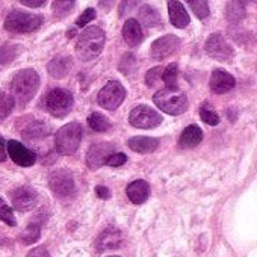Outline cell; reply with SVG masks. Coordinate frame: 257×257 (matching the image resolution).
I'll list each match as a JSON object with an SVG mask.
<instances>
[{
  "label": "cell",
  "instance_id": "4",
  "mask_svg": "<svg viewBox=\"0 0 257 257\" xmlns=\"http://www.w3.org/2000/svg\"><path fill=\"white\" fill-rule=\"evenodd\" d=\"M82 141V125L79 122H68L62 125L56 137H55V146L58 153L70 156L73 155Z\"/></svg>",
  "mask_w": 257,
  "mask_h": 257
},
{
  "label": "cell",
  "instance_id": "5",
  "mask_svg": "<svg viewBox=\"0 0 257 257\" xmlns=\"http://www.w3.org/2000/svg\"><path fill=\"white\" fill-rule=\"evenodd\" d=\"M43 23H44L43 16L29 14V13H23V11H11L7 16L5 29L8 32H14V34H31V32L37 31L38 28H41Z\"/></svg>",
  "mask_w": 257,
  "mask_h": 257
},
{
  "label": "cell",
  "instance_id": "37",
  "mask_svg": "<svg viewBox=\"0 0 257 257\" xmlns=\"http://www.w3.org/2000/svg\"><path fill=\"white\" fill-rule=\"evenodd\" d=\"M95 19V10L94 8H86V11H83V14L77 19V26L79 28H85L86 23H89L91 20Z\"/></svg>",
  "mask_w": 257,
  "mask_h": 257
},
{
  "label": "cell",
  "instance_id": "17",
  "mask_svg": "<svg viewBox=\"0 0 257 257\" xmlns=\"http://www.w3.org/2000/svg\"><path fill=\"white\" fill-rule=\"evenodd\" d=\"M122 38H124L125 44H128L131 47H137L138 44L143 43L144 34H143L141 25L138 20H135V19L125 20V23L122 26Z\"/></svg>",
  "mask_w": 257,
  "mask_h": 257
},
{
  "label": "cell",
  "instance_id": "26",
  "mask_svg": "<svg viewBox=\"0 0 257 257\" xmlns=\"http://www.w3.org/2000/svg\"><path fill=\"white\" fill-rule=\"evenodd\" d=\"M245 4L243 2H230L227 4L225 8V17L228 19V22H240L245 17Z\"/></svg>",
  "mask_w": 257,
  "mask_h": 257
},
{
  "label": "cell",
  "instance_id": "40",
  "mask_svg": "<svg viewBox=\"0 0 257 257\" xmlns=\"http://www.w3.org/2000/svg\"><path fill=\"white\" fill-rule=\"evenodd\" d=\"M95 194H97V197H100L101 200L110 198V191H109L106 186H101V185H98V186L95 188Z\"/></svg>",
  "mask_w": 257,
  "mask_h": 257
},
{
  "label": "cell",
  "instance_id": "2",
  "mask_svg": "<svg viewBox=\"0 0 257 257\" xmlns=\"http://www.w3.org/2000/svg\"><path fill=\"white\" fill-rule=\"evenodd\" d=\"M104 47V32L98 26H88L82 31L76 52L82 61H92L95 59Z\"/></svg>",
  "mask_w": 257,
  "mask_h": 257
},
{
  "label": "cell",
  "instance_id": "25",
  "mask_svg": "<svg viewBox=\"0 0 257 257\" xmlns=\"http://www.w3.org/2000/svg\"><path fill=\"white\" fill-rule=\"evenodd\" d=\"M177 77H179V65L176 62H173L167 68H164L162 80H164L167 89H177Z\"/></svg>",
  "mask_w": 257,
  "mask_h": 257
},
{
  "label": "cell",
  "instance_id": "30",
  "mask_svg": "<svg viewBox=\"0 0 257 257\" xmlns=\"http://www.w3.org/2000/svg\"><path fill=\"white\" fill-rule=\"evenodd\" d=\"M188 5L192 8L194 14L200 19V20H204L209 17V4L206 2V0H189Z\"/></svg>",
  "mask_w": 257,
  "mask_h": 257
},
{
  "label": "cell",
  "instance_id": "34",
  "mask_svg": "<svg viewBox=\"0 0 257 257\" xmlns=\"http://www.w3.org/2000/svg\"><path fill=\"white\" fill-rule=\"evenodd\" d=\"M38 237H40V225H37V224H31V225L20 234V240H22L23 243H26V245L37 242Z\"/></svg>",
  "mask_w": 257,
  "mask_h": 257
},
{
  "label": "cell",
  "instance_id": "42",
  "mask_svg": "<svg viewBox=\"0 0 257 257\" xmlns=\"http://www.w3.org/2000/svg\"><path fill=\"white\" fill-rule=\"evenodd\" d=\"M7 143H5V140L0 137V162H4L5 159H7Z\"/></svg>",
  "mask_w": 257,
  "mask_h": 257
},
{
  "label": "cell",
  "instance_id": "41",
  "mask_svg": "<svg viewBox=\"0 0 257 257\" xmlns=\"http://www.w3.org/2000/svg\"><path fill=\"white\" fill-rule=\"evenodd\" d=\"M20 4L29 8H40L46 4V0H20Z\"/></svg>",
  "mask_w": 257,
  "mask_h": 257
},
{
  "label": "cell",
  "instance_id": "15",
  "mask_svg": "<svg viewBox=\"0 0 257 257\" xmlns=\"http://www.w3.org/2000/svg\"><path fill=\"white\" fill-rule=\"evenodd\" d=\"M122 243V234L116 227H107L106 230H103L97 239V249L100 252L103 251H109V249H116L119 248V245Z\"/></svg>",
  "mask_w": 257,
  "mask_h": 257
},
{
  "label": "cell",
  "instance_id": "16",
  "mask_svg": "<svg viewBox=\"0 0 257 257\" xmlns=\"http://www.w3.org/2000/svg\"><path fill=\"white\" fill-rule=\"evenodd\" d=\"M236 86L234 77L224 70H213L210 76V89L215 94H225Z\"/></svg>",
  "mask_w": 257,
  "mask_h": 257
},
{
  "label": "cell",
  "instance_id": "43",
  "mask_svg": "<svg viewBox=\"0 0 257 257\" xmlns=\"http://www.w3.org/2000/svg\"><path fill=\"white\" fill-rule=\"evenodd\" d=\"M113 257H116V255H113Z\"/></svg>",
  "mask_w": 257,
  "mask_h": 257
},
{
  "label": "cell",
  "instance_id": "35",
  "mask_svg": "<svg viewBox=\"0 0 257 257\" xmlns=\"http://www.w3.org/2000/svg\"><path fill=\"white\" fill-rule=\"evenodd\" d=\"M74 2L73 0H62V2H55L53 8H55V14L58 17H65L67 14H70L74 8Z\"/></svg>",
  "mask_w": 257,
  "mask_h": 257
},
{
  "label": "cell",
  "instance_id": "11",
  "mask_svg": "<svg viewBox=\"0 0 257 257\" xmlns=\"http://www.w3.org/2000/svg\"><path fill=\"white\" fill-rule=\"evenodd\" d=\"M115 150L113 144L109 143H100L91 146V149L86 153V165L91 171L98 170L100 167L106 165L107 159L113 155L112 152Z\"/></svg>",
  "mask_w": 257,
  "mask_h": 257
},
{
  "label": "cell",
  "instance_id": "6",
  "mask_svg": "<svg viewBox=\"0 0 257 257\" xmlns=\"http://www.w3.org/2000/svg\"><path fill=\"white\" fill-rule=\"evenodd\" d=\"M44 104H46V109H47V112L50 115H53L56 118H61V116H65L73 109L74 98H73V94L68 89L55 88V89L47 92Z\"/></svg>",
  "mask_w": 257,
  "mask_h": 257
},
{
  "label": "cell",
  "instance_id": "39",
  "mask_svg": "<svg viewBox=\"0 0 257 257\" xmlns=\"http://www.w3.org/2000/svg\"><path fill=\"white\" fill-rule=\"evenodd\" d=\"M28 257H50V254L46 249V246H37V248L29 251Z\"/></svg>",
  "mask_w": 257,
  "mask_h": 257
},
{
  "label": "cell",
  "instance_id": "19",
  "mask_svg": "<svg viewBox=\"0 0 257 257\" xmlns=\"http://www.w3.org/2000/svg\"><path fill=\"white\" fill-rule=\"evenodd\" d=\"M149 195H150V185L146 180H135L127 186V197L135 204H141L147 201Z\"/></svg>",
  "mask_w": 257,
  "mask_h": 257
},
{
  "label": "cell",
  "instance_id": "20",
  "mask_svg": "<svg viewBox=\"0 0 257 257\" xmlns=\"http://www.w3.org/2000/svg\"><path fill=\"white\" fill-rule=\"evenodd\" d=\"M201 141H203V132H201V128L197 124H191V125H188L185 131L182 132L179 146L182 149H194Z\"/></svg>",
  "mask_w": 257,
  "mask_h": 257
},
{
  "label": "cell",
  "instance_id": "14",
  "mask_svg": "<svg viewBox=\"0 0 257 257\" xmlns=\"http://www.w3.org/2000/svg\"><path fill=\"white\" fill-rule=\"evenodd\" d=\"M180 46V40L176 35H165L159 40H156L152 46V56L156 61H162L173 53L177 52Z\"/></svg>",
  "mask_w": 257,
  "mask_h": 257
},
{
  "label": "cell",
  "instance_id": "24",
  "mask_svg": "<svg viewBox=\"0 0 257 257\" xmlns=\"http://www.w3.org/2000/svg\"><path fill=\"white\" fill-rule=\"evenodd\" d=\"M140 22L146 28H153V26H158L161 23V16H159V13L153 7L144 5L140 10Z\"/></svg>",
  "mask_w": 257,
  "mask_h": 257
},
{
  "label": "cell",
  "instance_id": "23",
  "mask_svg": "<svg viewBox=\"0 0 257 257\" xmlns=\"http://www.w3.org/2000/svg\"><path fill=\"white\" fill-rule=\"evenodd\" d=\"M70 68H71V58L67 56H58L49 64V73L56 79L64 77L70 71Z\"/></svg>",
  "mask_w": 257,
  "mask_h": 257
},
{
  "label": "cell",
  "instance_id": "13",
  "mask_svg": "<svg viewBox=\"0 0 257 257\" xmlns=\"http://www.w3.org/2000/svg\"><path fill=\"white\" fill-rule=\"evenodd\" d=\"M7 152L10 153L11 159L20 167H32L37 162V155L19 141H8Z\"/></svg>",
  "mask_w": 257,
  "mask_h": 257
},
{
  "label": "cell",
  "instance_id": "22",
  "mask_svg": "<svg viewBox=\"0 0 257 257\" xmlns=\"http://www.w3.org/2000/svg\"><path fill=\"white\" fill-rule=\"evenodd\" d=\"M49 134H50V131H49V127L44 122L35 121L31 125H28V128L23 132V138L31 141V143H37V141L46 138Z\"/></svg>",
  "mask_w": 257,
  "mask_h": 257
},
{
  "label": "cell",
  "instance_id": "27",
  "mask_svg": "<svg viewBox=\"0 0 257 257\" xmlns=\"http://www.w3.org/2000/svg\"><path fill=\"white\" fill-rule=\"evenodd\" d=\"M88 122H89V125H91L92 131L100 132V134H101V132H106V131H109V128H110L109 119H107L104 115L98 113V112L91 113L89 118H88Z\"/></svg>",
  "mask_w": 257,
  "mask_h": 257
},
{
  "label": "cell",
  "instance_id": "10",
  "mask_svg": "<svg viewBox=\"0 0 257 257\" xmlns=\"http://www.w3.org/2000/svg\"><path fill=\"white\" fill-rule=\"evenodd\" d=\"M204 47L213 59H218L221 62H228L233 58V49L221 34H212L207 38Z\"/></svg>",
  "mask_w": 257,
  "mask_h": 257
},
{
  "label": "cell",
  "instance_id": "38",
  "mask_svg": "<svg viewBox=\"0 0 257 257\" xmlns=\"http://www.w3.org/2000/svg\"><path fill=\"white\" fill-rule=\"evenodd\" d=\"M125 162H127V156H125L124 153H113V155L107 159L106 165H109V167H121V165H124Z\"/></svg>",
  "mask_w": 257,
  "mask_h": 257
},
{
  "label": "cell",
  "instance_id": "9",
  "mask_svg": "<svg viewBox=\"0 0 257 257\" xmlns=\"http://www.w3.org/2000/svg\"><path fill=\"white\" fill-rule=\"evenodd\" d=\"M49 185L58 197H71L76 191L73 174L67 170L53 171L49 177Z\"/></svg>",
  "mask_w": 257,
  "mask_h": 257
},
{
  "label": "cell",
  "instance_id": "18",
  "mask_svg": "<svg viewBox=\"0 0 257 257\" xmlns=\"http://www.w3.org/2000/svg\"><path fill=\"white\" fill-rule=\"evenodd\" d=\"M168 14H170L171 25L179 28V29L186 28L191 22L189 14L185 10L183 4L177 2V0H171V2H168Z\"/></svg>",
  "mask_w": 257,
  "mask_h": 257
},
{
  "label": "cell",
  "instance_id": "12",
  "mask_svg": "<svg viewBox=\"0 0 257 257\" xmlns=\"http://www.w3.org/2000/svg\"><path fill=\"white\" fill-rule=\"evenodd\" d=\"M11 198H13L14 209L20 212H28L37 206L38 194L31 186H22V188H17L14 192H11Z\"/></svg>",
  "mask_w": 257,
  "mask_h": 257
},
{
  "label": "cell",
  "instance_id": "21",
  "mask_svg": "<svg viewBox=\"0 0 257 257\" xmlns=\"http://www.w3.org/2000/svg\"><path fill=\"white\" fill-rule=\"evenodd\" d=\"M128 147L137 153L147 155V153H153L159 147V140L149 138V137H135L128 140Z\"/></svg>",
  "mask_w": 257,
  "mask_h": 257
},
{
  "label": "cell",
  "instance_id": "33",
  "mask_svg": "<svg viewBox=\"0 0 257 257\" xmlns=\"http://www.w3.org/2000/svg\"><path fill=\"white\" fill-rule=\"evenodd\" d=\"M0 219H2L4 222H7L8 225H11V227L17 225V219L14 216V210L2 198H0Z\"/></svg>",
  "mask_w": 257,
  "mask_h": 257
},
{
  "label": "cell",
  "instance_id": "3",
  "mask_svg": "<svg viewBox=\"0 0 257 257\" xmlns=\"http://www.w3.org/2000/svg\"><path fill=\"white\" fill-rule=\"evenodd\" d=\"M155 104L170 115H180L188 109V97L179 89H161L153 95Z\"/></svg>",
  "mask_w": 257,
  "mask_h": 257
},
{
  "label": "cell",
  "instance_id": "1",
  "mask_svg": "<svg viewBox=\"0 0 257 257\" xmlns=\"http://www.w3.org/2000/svg\"><path fill=\"white\" fill-rule=\"evenodd\" d=\"M40 86V76L34 68H26L19 71L11 82V91H13V98L14 101L20 104L29 103Z\"/></svg>",
  "mask_w": 257,
  "mask_h": 257
},
{
  "label": "cell",
  "instance_id": "8",
  "mask_svg": "<svg viewBox=\"0 0 257 257\" xmlns=\"http://www.w3.org/2000/svg\"><path fill=\"white\" fill-rule=\"evenodd\" d=\"M128 122L135 128H155L162 122V116L153 107L140 104L128 115Z\"/></svg>",
  "mask_w": 257,
  "mask_h": 257
},
{
  "label": "cell",
  "instance_id": "28",
  "mask_svg": "<svg viewBox=\"0 0 257 257\" xmlns=\"http://www.w3.org/2000/svg\"><path fill=\"white\" fill-rule=\"evenodd\" d=\"M200 116L209 125H218L219 124V115H218V112L207 101H204L201 104V107H200Z\"/></svg>",
  "mask_w": 257,
  "mask_h": 257
},
{
  "label": "cell",
  "instance_id": "7",
  "mask_svg": "<svg viewBox=\"0 0 257 257\" xmlns=\"http://www.w3.org/2000/svg\"><path fill=\"white\" fill-rule=\"evenodd\" d=\"M125 98V89L118 80H109L98 92L97 101L106 110H115Z\"/></svg>",
  "mask_w": 257,
  "mask_h": 257
},
{
  "label": "cell",
  "instance_id": "31",
  "mask_svg": "<svg viewBox=\"0 0 257 257\" xmlns=\"http://www.w3.org/2000/svg\"><path fill=\"white\" fill-rule=\"evenodd\" d=\"M118 70L122 73V74H131L132 71L137 70V59L132 53H125L121 61H119V65H118Z\"/></svg>",
  "mask_w": 257,
  "mask_h": 257
},
{
  "label": "cell",
  "instance_id": "29",
  "mask_svg": "<svg viewBox=\"0 0 257 257\" xmlns=\"http://www.w3.org/2000/svg\"><path fill=\"white\" fill-rule=\"evenodd\" d=\"M14 98L13 95L0 91V121H4L7 116H10V113L14 109Z\"/></svg>",
  "mask_w": 257,
  "mask_h": 257
},
{
  "label": "cell",
  "instance_id": "32",
  "mask_svg": "<svg viewBox=\"0 0 257 257\" xmlns=\"http://www.w3.org/2000/svg\"><path fill=\"white\" fill-rule=\"evenodd\" d=\"M17 56V47L11 43H7L0 47V64H10Z\"/></svg>",
  "mask_w": 257,
  "mask_h": 257
},
{
  "label": "cell",
  "instance_id": "36",
  "mask_svg": "<svg viewBox=\"0 0 257 257\" xmlns=\"http://www.w3.org/2000/svg\"><path fill=\"white\" fill-rule=\"evenodd\" d=\"M162 73H164V67H155V68H152L147 74H146V83H147V86H155L158 82H159V79H162Z\"/></svg>",
  "mask_w": 257,
  "mask_h": 257
}]
</instances>
